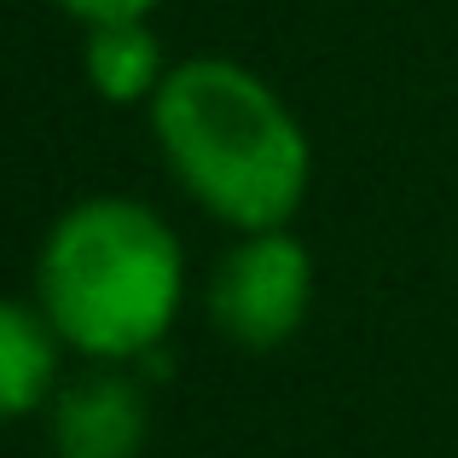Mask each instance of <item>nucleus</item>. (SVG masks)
<instances>
[{"label":"nucleus","instance_id":"5","mask_svg":"<svg viewBox=\"0 0 458 458\" xmlns=\"http://www.w3.org/2000/svg\"><path fill=\"white\" fill-rule=\"evenodd\" d=\"M58 331L41 313V302H12L0 296V424L30 418L53 401L58 383Z\"/></svg>","mask_w":458,"mask_h":458},{"label":"nucleus","instance_id":"6","mask_svg":"<svg viewBox=\"0 0 458 458\" xmlns=\"http://www.w3.org/2000/svg\"><path fill=\"white\" fill-rule=\"evenodd\" d=\"M168 70L174 64H163V47H157L146 18L93 23L81 41V76L105 105H151Z\"/></svg>","mask_w":458,"mask_h":458},{"label":"nucleus","instance_id":"3","mask_svg":"<svg viewBox=\"0 0 458 458\" xmlns=\"http://www.w3.org/2000/svg\"><path fill=\"white\" fill-rule=\"evenodd\" d=\"M313 308V256L284 226L244 233L209 279V319L238 348H279Z\"/></svg>","mask_w":458,"mask_h":458},{"label":"nucleus","instance_id":"1","mask_svg":"<svg viewBox=\"0 0 458 458\" xmlns=\"http://www.w3.org/2000/svg\"><path fill=\"white\" fill-rule=\"evenodd\" d=\"M174 180L238 233L284 226L308 198L313 151L296 111L238 58H186L151 99Z\"/></svg>","mask_w":458,"mask_h":458},{"label":"nucleus","instance_id":"4","mask_svg":"<svg viewBox=\"0 0 458 458\" xmlns=\"http://www.w3.org/2000/svg\"><path fill=\"white\" fill-rule=\"evenodd\" d=\"M146 394L123 371H88L53 394V453L58 458H140L146 447Z\"/></svg>","mask_w":458,"mask_h":458},{"label":"nucleus","instance_id":"7","mask_svg":"<svg viewBox=\"0 0 458 458\" xmlns=\"http://www.w3.org/2000/svg\"><path fill=\"white\" fill-rule=\"evenodd\" d=\"M58 6L70 12V18L81 23V30H93V23H128V18H151L163 0H58Z\"/></svg>","mask_w":458,"mask_h":458},{"label":"nucleus","instance_id":"2","mask_svg":"<svg viewBox=\"0 0 458 458\" xmlns=\"http://www.w3.org/2000/svg\"><path fill=\"white\" fill-rule=\"evenodd\" d=\"M35 302L58 343L99 360H146L186 302V250L134 198H81L53 221L35 261Z\"/></svg>","mask_w":458,"mask_h":458}]
</instances>
